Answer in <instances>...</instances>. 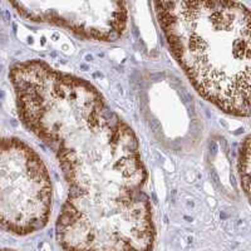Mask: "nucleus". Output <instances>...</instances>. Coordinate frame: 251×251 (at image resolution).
<instances>
[{
  "label": "nucleus",
  "instance_id": "20e7f679",
  "mask_svg": "<svg viewBox=\"0 0 251 251\" xmlns=\"http://www.w3.org/2000/svg\"><path fill=\"white\" fill-rule=\"evenodd\" d=\"M10 6L31 23L58 26L102 43L120 40L128 25V3L123 1H19Z\"/></svg>",
  "mask_w": 251,
  "mask_h": 251
},
{
  "label": "nucleus",
  "instance_id": "f03ea898",
  "mask_svg": "<svg viewBox=\"0 0 251 251\" xmlns=\"http://www.w3.org/2000/svg\"><path fill=\"white\" fill-rule=\"evenodd\" d=\"M154 15L166 44L195 91L224 113L250 114L248 5L235 1H161Z\"/></svg>",
  "mask_w": 251,
  "mask_h": 251
},
{
  "label": "nucleus",
  "instance_id": "39448f33",
  "mask_svg": "<svg viewBox=\"0 0 251 251\" xmlns=\"http://www.w3.org/2000/svg\"><path fill=\"white\" fill-rule=\"evenodd\" d=\"M237 171L240 182L246 199H249V175H250V137H246L240 146L239 158H237Z\"/></svg>",
  "mask_w": 251,
  "mask_h": 251
},
{
  "label": "nucleus",
  "instance_id": "7ed1b4c3",
  "mask_svg": "<svg viewBox=\"0 0 251 251\" xmlns=\"http://www.w3.org/2000/svg\"><path fill=\"white\" fill-rule=\"evenodd\" d=\"M51 207L53 185L43 158L23 140L0 133V228L34 234L49 223Z\"/></svg>",
  "mask_w": 251,
  "mask_h": 251
},
{
  "label": "nucleus",
  "instance_id": "f257e3e1",
  "mask_svg": "<svg viewBox=\"0 0 251 251\" xmlns=\"http://www.w3.org/2000/svg\"><path fill=\"white\" fill-rule=\"evenodd\" d=\"M19 118L54 153L67 183L55 223L64 251H153L149 174L133 128L91 82L42 59L14 63Z\"/></svg>",
  "mask_w": 251,
  "mask_h": 251
},
{
  "label": "nucleus",
  "instance_id": "423d86ee",
  "mask_svg": "<svg viewBox=\"0 0 251 251\" xmlns=\"http://www.w3.org/2000/svg\"><path fill=\"white\" fill-rule=\"evenodd\" d=\"M0 251H18V250H13V249H0Z\"/></svg>",
  "mask_w": 251,
  "mask_h": 251
}]
</instances>
